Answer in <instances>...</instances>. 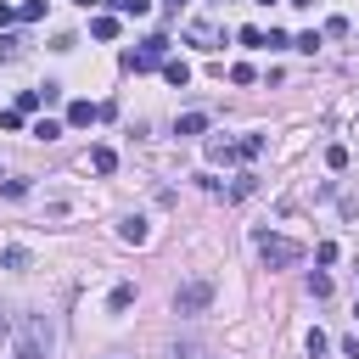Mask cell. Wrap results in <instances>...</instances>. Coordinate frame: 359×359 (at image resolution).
<instances>
[{
  "mask_svg": "<svg viewBox=\"0 0 359 359\" xmlns=\"http://www.w3.org/2000/svg\"><path fill=\"white\" fill-rule=\"evenodd\" d=\"M129 303H135V286H129V280H118V286L107 292V309H112V314H123Z\"/></svg>",
  "mask_w": 359,
  "mask_h": 359,
  "instance_id": "ba28073f",
  "label": "cell"
},
{
  "mask_svg": "<svg viewBox=\"0 0 359 359\" xmlns=\"http://www.w3.org/2000/svg\"><path fill=\"white\" fill-rule=\"evenodd\" d=\"M208 303H213V280H208V275H196V280L174 286V314H202Z\"/></svg>",
  "mask_w": 359,
  "mask_h": 359,
  "instance_id": "3957f363",
  "label": "cell"
},
{
  "mask_svg": "<svg viewBox=\"0 0 359 359\" xmlns=\"http://www.w3.org/2000/svg\"><path fill=\"white\" fill-rule=\"evenodd\" d=\"M17 17H22V22H39V17H45V0H22Z\"/></svg>",
  "mask_w": 359,
  "mask_h": 359,
  "instance_id": "9a60e30c",
  "label": "cell"
},
{
  "mask_svg": "<svg viewBox=\"0 0 359 359\" xmlns=\"http://www.w3.org/2000/svg\"><path fill=\"white\" fill-rule=\"evenodd\" d=\"M163 79L185 90V84H191V62H180V56H168V62H163Z\"/></svg>",
  "mask_w": 359,
  "mask_h": 359,
  "instance_id": "8992f818",
  "label": "cell"
},
{
  "mask_svg": "<svg viewBox=\"0 0 359 359\" xmlns=\"http://www.w3.org/2000/svg\"><path fill=\"white\" fill-rule=\"evenodd\" d=\"M163 50H168V39L151 34V39H140L135 50H123V67H129V73H151V67H163Z\"/></svg>",
  "mask_w": 359,
  "mask_h": 359,
  "instance_id": "277c9868",
  "label": "cell"
},
{
  "mask_svg": "<svg viewBox=\"0 0 359 359\" xmlns=\"http://www.w3.org/2000/svg\"><path fill=\"white\" fill-rule=\"evenodd\" d=\"M208 129V112H185L180 123H174V135H202Z\"/></svg>",
  "mask_w": 359,
  "mask_h": 359,
  "instance_id": "8fae6325",
  "label": "cell"
},
{
  "mask_svg": "<svg viewBox=\"0 0 359 359\" xmlns=\"http://www.w3.org/2000/svg\"><path fill=\"white\" fill-rule=\"evenodd\" d=\"M90 34H95V39H118V17H95Z\"/></svg>",
  "mask_w": 359,
  "mask_h": 359,
  "instance_id": "4fadbf2b",
  "label": "cell"
},
{
  "mask_svg": "<svg viewBox=\"0 0 359 359\" xmlns=\"http://www.w3.org/2000/svg\"><path fill=\"white\" fill-rule=\"evenodd\" d=\"M6 22H17V11H11V6H0V28H6Z\"/></svg>",
  "mask_w": 359,
  "mask_h": 359,
  "instance_id": "603a6c76",
  "label": "cell"
},
{
  "mask_svg": "<svg viewBox=\"0 0 359 359\" xmlns=\"http://www.w3.org/2000/svg\"><path fill=\"white\" fill-rule=\"evenodd\" d=\"M208 157H213V163H230L236 146H230V140H208Z\"/></svg>",
  "mask_w": 359,
  "mask_h": 359,
  "instance_id": "e0dca14e",
  "label": "cell"
},
{
  "mask_svg": "<svg viewBox=\"0 0 359 359\" xmlns=\"http://www.w3.org/2000/svg\"><path fill=\"white\" fill-rule=\"evenodd\" d=\"M258 151H264V135H241L236 140V157H258Z\"/></svg>",
  "mask_w": 359,
  "mask_h": 359,
  "instance_id": "5bb4252c",
  "label": "cell"
},
{
  "mask_svg": "<svg viewBox=\"0 0 359 359\" xmlns=\"http://www.w3.org/2000/svg\"><path fill=\"white\" fill-rule=\"evenodd\" d=\"M11 359H50V325H45V314H22L11 325Z\"/></svg>",
  "mask_w": 359,
  "mask_h": 359,
  "instance_id": "6da1fadb",
  "label": "cell"
},
{
  "mask_svg": "<svg viewBox=\"0 0 359 359\" xmlns=\"http://www.w3.org/2000/svg\"><path fill=\"white\" fill-rule=\"evenodd\" d=\"M112 6H118L123 17H146V11H151V0H112Z\"/></svg>",
  "mask_w": 359,
  "mask_h": 359,
  "instance_id": "ac0fdd59",
  "label": "cell"
},
{
  "mask_svg": "<svg viewBox=\"0 0 359 359\" xmlns=\"http://www.w3.org/2000/svg\"><path fill=\"white\" fill-rule=\"evenodd\" d=\"M0 264H6V269H28V264H34V252H28V247H6V252H0Z\"/></svg>",
  "mask_w": 359,
  "mask_h": 359,
  "instance_id": "7c38bea8",
  "label": "cell"
},
{
  "mask_svg": "<svg viewBox=\"0 0 359 359\" xmlns=\"http://www.w3.org/2000/svg\"><path fill=\"white\" fill-rule=\"evenodd\" d=\"M325 168H348V146H331L325 151Z\"/></svg>",
  "mask_w": 359,
  "mask_h": 359,
  "instance_id": "7402d4cb",
  "label": "cell"
},
{
  "mask_svg": "<svg viewBox=\"0 0 359 359\" xmlns=\"http://www.w3.org/2000/svg\"><path fill=\"white\" fill-rule=\"evenodd\" d=\"M174 6H185V0H174Z\"/></svg>",
  "mask_w": 359,
  "mask_h": 359,
  "instance_id": "d4e9b609",
  "label": "cell"
},
{
  "mask_svg": "<svg viewBox=\"0 0 359 359\" xmlns=\"http://www.w3.org/2000/svg\"><path fill=\"white\" fill-rule=\"evenodd\" d=\"M353 314H359V303H353Z\"/></svg>",
  "mask_w": 359,
  "mask_h": 359,
  "instance_id": "484cf974",
  "label": "cell"
},
{
  "mask_svg": "<svg viewBox=\"0 0 359 359\" xmlns=\"http://www.w3.org/2000/svg\"><path fill=\"white\" fill-rule=\"evenodd\" d=\"M56 135H62L56 118H39V123H34V140H56Z\"/></svg>",
  "mask_w": 359,
  "mask_h": 359,
  "instance_id": "2e32d148",
  "label": "cell"
},
{
  "mask_svg": "<svg viewBox=\"0 0 359 359\" xmlns=\"http://www.w3.org/2000/svg\"><path fill=\"white\" fill-rule=\"evenodd\" d=\"M90 168H95V174H112V168H118V151H112V146H95V151H90Z\"/></svg>",
  "mask_w": 359,
  "mask_h": 359,
  "instance_id": "30bf717a",
  "label": "cell"
},
{
  "mask_svg": "<svg viewBox=\"0 0 359 359\" xmlns=\"http://www.w3.org/2000/svg\"><path fill=\"white\" fill-rule=\"evenodd\" d=\"M258 6H275V0H258Z\"/></svg>",
  "mask_w": 359,
  "mask_h": 359,
  "instance_id": "cb8c5ba5",
  "label": "cell"
},
{
  "mask_svg": "<svg viewBox=\"0 0 359 359\" xmlns=\"http://www.w3.org/2000/svg\"><path fill=\"white\" fill-rule=\"evenodd\" d=\"M174 359H213V348L196 342V337H185V342H174Z\"/></svg>",
  "mask_w": 359,
  "mask_h": 359,
  "instance_id": "9c48e42d",
  "label": "cell"
},
{
  "mask_svg": "<svg viewBox=\"0 0 359 359\" xmlns=\"http://www.w3.org/2000/svg\"><path fill=\"white\" fill-rule=\"evenodd\" d=\"M34 107H45V95H39V90H22V95H17V112H34Z\"/></svg>",
  "mask_w": 359,
  "mask_h": 359,
  "instance_id": "d6986e66",
  "label": "cell"
},
{
  "mask_svg": "<svg viewBox=\"0 0 359 359\" xmlns=\"http://www.w3.org/2000/svg\"><path fill=\"white\" fill-rule=\"evenodd\" d=\"M191 39H196V45H202V50H219V45H213V28H202V22H196V28H191Z\"/></svg>",
  "mask_w": 359,
  "mask_h": 359,
  "instance_id": "44dd1931",
  "label": "cell"
},
{
  "mask_svg": "<svg viewBox=\"0 0 359 359\" xmlns=\"http://www.w3.org/2000/svg\"><path fill=\"white\" fill-rule=\"evenodd\" d=\"M309 292H314V297H331V275L314 269V275H309Z\"/></svg>",
  "mask_w": 359,
  "mask_h": 359,
  "instance_id": "ffe728a7",
  "label": "cell"
},
{
  "mask_svg": "<svg viewBox=\"0 0 359 359\" xmlns=\"http://www.w3.org/2000/svg\"><path fill=\"white\" fill-rule=\"evenodd\" d=\"M95 118H101V107H95V101H73V107H67V123H73V129H90Z\"/></svg>",
  "mask_w": 359,
  "mask_h": 359,
  "instance_id": "5b68a950",
  "label": "cell"
},
{
  "mask_svg": "<svg viewBox=\"0 0 359 359\" xmlns=\"http://www.w3.org/2000/svg\"><path fill=\"white\" fill-rule=\"evenodd\" d=\"M118 236H123V241H129V247H140V241H146V236H151V230H146V219H140V213H135V219H123V224H118Z\"/></svg>",
  "mask_w": 359,
  "mask_h": 359,
  "instance_id": "52a82bcc",
  "label": "cell"
},
{
  "mask_svg": "<svg viewBox=\"0 0 359 359\" xmlns=\"http://www.w3.org/2000/svg\"><path fill=\"white\" fill-rule=\"evenodd\" d=\"M252 241H258V258H264L269 269H292V264H303V241H292V236H275V230H258Z\"/></svg>",
  "mask_w": 359,
  "mask_h": 359,
  "instance_id": "7a4b0ae2",
  "label": "cell"
}]
</instances>
